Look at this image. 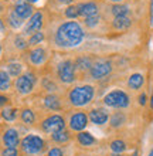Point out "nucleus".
I'll list each match as a JSON object with an SVG mask.
<instances>
[{
    "mask_svg": "<svg viewBox=\"0 0 153 156\" xmlns=\"http://www.w3.org/2000/svg\"><path fill=\"white\" fill-rule=\"evenodd\" d=\"M125 122V115L122 114V112H115L113 115H112V118H111V125L113 128H118V126H120L122 123Z\"/></svg>",
    "mask_w": 153,
    "mask_h": 156,
    "instance_id": "28",
    "label": "nucleus"
},
{
    "mask_svg": "<svg viewBox=\"0 0 153 156\" xmlns=\"http://www.w3.org/2000/svg\"><path fill=\"white\" fill-rule=\"evenodd\" d=\"M94 94H95V91H94V87L91 85L75 87V88L71 90L68 99L74 107H84V105H87L92 101Z\"/></svg>",
    "mask_w": 153,
    "mask_h": 156,
    "instance_id": "2",
    "label": "nucleus"
},
{
    "mask_svg": "<svg viewBox=\"0 0 153 156\" xmlns=\"http://www.w3.org/2000/svg\"><path fill=\"white\" fill-rule=\"evenodd\" d=\"M150 105H152V108H153V94H152V99H150Z\"/></svg>",
    "mask_w": 153,
    "mask_h": 156,
    "instance_id": "43",
    "label": "nucleus"
},
{
    "mask_svg": "<svg viewBox=\"0 0 153 156\" xmlns=\"http://www.w3.org/2000/svg\"><path fill=\"white\" fill-rule=\"evenodd\" d=\"M111 2H122V0H111Z\"/></svg>",
    "mask_w": 153,
    "mask_h": 156,
    "instance_id": "44",
    "label": "nucleus"
},
{
    "mask_svg": "<svg viewBox=\"0 0 153 156\" xmlns=\"http://www.w3.org/2000/svg\"><path fill=\"white\" fill-rule=\"evenodd\" d=\"M3 144L6 148H17L20 144V138H19V132L13 128L6 129L3 133Z\"/></svg>",
    "mask_w": 153,
    "mask_h": 156,
    "instance_id": "10",
    "label": "nucleus"
},
{
    "mask_svg": "<svg viewBox=\"0 0 153 156\" xmlns=\"http://www.w3.org/2000/svg\"><path fill=\"white\" fill-rule=\"evenodd\" d=\"M0 55H2V45H0Z\"/></svg>",
    "mask_w": 153,
    "mask_h": 156,
    "instance_id": "46",
    "label": "nucleus"
},
{
    "mask_svg": "<svg viewBox=\"0 0 153 156\" xmlns=\"http://www.w3.org/2000/svg\"><path fill=\"white\" fill-rule=\"evenodd\" d=\"M20 118H21V121H23V123H26V125H33V123L36 122V115H34V112L31 111V109H29V108H26V109L21 111Z\"/></svg>",
    "mask_w": 153,
    "mask_h": 156,
    "instance_id": "22",
    "label": "nucleus"
},
{
    "mask_svg": "<svg viewBox=\"0 0 153 156\" xmlns=\"http://www.w3.org/2000/svg\"><path fill=\"white\" fill-rule=\"evenodd\" d=\"M129 12L128 6H123V4H115L113 7H112V13H113V16L115 17H119V16H126Z\"/></svg>",
    "mask_w": 153,
    "mask_h": 156,
    "instance_id": "27",
    "label": "nucleus"
},
{
    "mask_svg": "<svg viewBox=\"0 0 153 156\" xmlns=\"http://www.w3.org/2000/svg\"><path fill=\"white\" fill-rule=\"evenodd\" d=\"M89 119L92 121V123L103 125V123L109 119V116H108L106 111H103V109H92V111L89 112Z\"/></svg>",
    "mask_w": 153,
    "mask_h": 156,
    "instance_id": "15",
    "label": "nucleus"
},
{
    "mask_svg": "<svg viewBox=\"0 0 153 156\" xmlns=\"http://www.w3.org/2000/svg\"><path fill=\"white\" fill-rule=\"evenodd\" d=\"M84 30L77 21H65L55 33V44L61 48H72L82 43Z\"/></svg>",
    "mask_w": 153,
    "mask_h": 156,
    "instance_id": "1",
    "label": "nucleus"
},
{
    "mask_svg": "<svg viewBox=\"0 0 153 156\" xmlns=\"http://www.w3.org/2000/svg\"><path fill=\"white\" fill-rule=\"evenodd\" d=\"M4 30V24H3V21H2V19H0V31H3Z\"/></svg>",
    "mask_w": 153,
    "mask_h": 156,
    "instance_id": "40",
    "label": "nucleus"
},
{
    "mask_svg": "<svg viewBox=\"0 0 153 156\" xmlns=\"http://www.w3.org/2000/svg\"><path fill=\"white\" fill-rule=\"evenodd\" d=\"M111 149L115 153H120L126 149V145H125L123 140H113V142L111 144Z\"/></svg>",
    "mask_w": 153,
    "mask_h": 156,
    "instance_id": "30",
    "label": "nucleus"
},
{
    "mask_svg": "<svg viewBox=\"0 0 153 156\" xmlns=\"http://www.w3.org/2000/svg\"><path fill=\"white\" fill-rule=\"evenodd\" d=\"M41 128L47 133H54L65 128V121L60 115H51L41 122Z\"/></svg>",
    "mask_w": 153,
    "mask_h": 156,
    "instance_id": "7",
    "label": "nucleus"
},
{
    "mask_svg": "<svg viewBox=\"0 0 153 156\" xmlns=\"http://www.w3.org/2000/svg\"><path fill=\"white\" fill-rule=\"evenodd\" d=\"M44 107L48 108V109H51V111H58V109L61 108L60 98H58L57 95H54V94L47 95L46 98H44Z\"/></svg>",
    "mask_w": 153,
    "mask_h": 156,
    "instance_id": "16",
    "label": "nucleus"
},
{
    "mask_svg": "<svg viewBox=\"0 0 153 156\" xmlns=\"http://www.w3.org/2000/svg\"><path fill=\"white\" fill-rule=\"evenodd\" d=\"M149 156H153V151H152V152H150V153H149Z\"/></svg>",
    "mask_w": 153,
    "mask_h": 156,
    "instance_id": "45",
    "label": "nucleus"
},
{
    "mask_svg": "<svg viewBox=\"0 0 153 156\" xmlns=\"http://www.w3.org/2000/svg\"><path fill=\"white\" fill-rule=\"evenodd\" d=\"M111 71H112L111 61H108V60H99V61H96L95 64L91 67L89 74H91V77L94 78V80H101V78L106 77Z\"/></svg>",
    "mask_w": 153,
    "mask_h": 156,
    "instance_id": "8",
    "label": "nucleus"
},
{
    "mask_svg": "<svg viewBox=\"0 0 153 156\" xmlns=\"http://www.w3.org/2000/svg\"><path fill=\"white\" fill-rule=\"evenodd\" d=\"M130 24H132V21H130V19H129V17H126V16L115 17V20H113V23H112L113 29L119 30V31L129 29V27H130Z\"/></svg>",
    "mask_w": 153,
    "mask_h": 156,
    "instance_id": "17",
    "label": "nucleus"
},
{
    "mask_svg": "<svg viewBox=\"0 0 153 156\" xmlns=\"http://www.w3.org/2000/svg\"><path fill=\"white\" fill-rule=\"evenodd\" d=\"M78 12H79V16H84V17L94 16V14H98V6L94 2L82 3L78 6Z\"/></svg>",
    "mask_w": 153,
    "mask_h": 156,
    "instance_id": "14",
    "label": "nucleus"
},
{
    "mask_svg": "<svg viewBox=\"0 0 153 156\" xmlns=\"http://www.w3.org/2000/svg\"><path fill=\"white\" fill-rule=\"evenodd\" d=\"M152 24H153V0H152Z\"/></svg>",
    "mask_w": 153,
    "mask_h": 156,
    "instance_id": "41",
    "label": "nucleus"
},
{
    "mask_svg": "<svg viewBox=\"0 0 153 156\" xmlns=\"http://www.w3.org/2000/svg\"><path fill=\"white\" fill-rule=\"evenodd\" d=\"M44 87H46V88H47L48 91H55V90H57V85H55L54 82H48V81H46V82H44Z\"/></svg>",
    "mask_w": 153,
    "mask_h": 156,
    "instance_id": "36",
    "label": "nucleus"
},
{
    "mask_svg": "<svg viewBox=\"0 0 153 156\" xmlns=\"http://www.w3.org/2000/svg\"><path fill=\"white\" fill-rule=\"evenodd\" d=\"M133 156H137V153H136V152H135V153H133Z\"/></svg>",
    "mask_w": 153,
    "mask_h": 156,
    "instance_id": "47",
    "label": "nucleus"
},
{
    "mask_svg": "<svg viewBox=\"0 0 153 156\" xmlns=\"http://www.w3.org/2000/svg\"><path fill=\"white\" fill-rule=\"evenodd\" d=\"M78 142L81 145H84V146H89V145H92L94 142H95V138L89 133V132H79L78 133Z\"/></svg>",
    "mask_w": 153,
    "mask_h": 156,
    "instance_id": "24",
    "label": "nucleus"
},
{
    "mask_svg": "<svg viewBox=\"0 0 153 156\" xmlns=\"http://www.w3.org/2000/svg\"><path fill=\"white\" fill-rule=\"evenodd\" d=\"M0 116L4 119V121H9V122H13L14 119L17 118V111L12 107H6L2 109L0 112Z\"/></svg>",
    "mask_w": 153,
    "mask_h": 156,
    "instance_id": "21",
    "label": "nucleus"
},
{
    "mask_svg": "<svg viewBox=\"0 0 153 156\" xmlns=\"http://www.w3.org/2000/svg\"><path fill=\"white\" fill-rule=\"evenodd\" d=\"M60 3H62V4H70V3H72V0H58Z\"/></svg>",
    "mask_w": 153,
    "mask_h": 156,
    "instance_id": "39",
    "label": "nucleus"
},
{
    "mask_svg": "<svg viewBox=\"0 0 153 156\" xmlns=\"http://www.w3.org/2000/svg\"><path fill=\"white\" fill-rule=\"evenodd\" d=\"M103 102L112 108H126L129 105V97L123 91H112L103 98Z\"/></svg>",
    "mask_w": 153,
    "mask_h": 156,
    "instance_id": "5",
    "label": "nucleus"
},
{
    "mask_svg": "<svg viewBox=\"0 0 153 156\" xmlns=\"http://www.w3.org/2000/svg\"><path fill=\"white\" fill-rule=\"evenodd\" d=\"M2 156H19V151L17 148H4Z\"/></svg>",
    "mask_w": 153,
    "mask_h": 156,
    "instance_id": "34",
    "label": "nucleus"
},
{
    "mask_svg": "<svg viewBox=\"0 0 153 156\" xmlns=\"http://www.w3.org/2000/svg\"><path fill=\"white\" fill-rule=\"evenodd\" d=\"M34 84H36V75L29 71V73L17 77L14 87H16V91L20 95H27L34 90Z\"/></svg>",
    "mask_w": 153,
    "mask_h": 156,
    "instance_id": "4",
    "label": "nucleus"
},
{
    "mask_svg": "<svg viewBox=\"0 0 153 156\" xmlns=\"http://www.w3.org/2000/svg\"><path fill=\"white\" fill-rule=\"evenodd\" d=\"M87 123H88V116L84 112H77L70 118V128L72 131L81 132L82 129H85Z\"/></svg>",
    "mask_w": 153,
    "mask_h": 156,
    "instance_id": "9",
    "label": "nucleus"
},
{
    "mask_svg": "<svg viewBox=\"0 0 153 156\" xmlns=\"http://www.w3.org/2000/svg\"><path fill=\"white\" fill-rule=\"evenodd\" d=\"M7 102H9V98H7V97L0 95V107H4V105H6Z\"/></svg>",
    "mask_w": 153,
    "mask_h": 156,
    "instance_id": "37",
    "label": "nucleus"
},
{
    "mask_svg": "<svg viewBox=\"0 0 153 156\" xmlns=\"http://www.w3.org/2000/svg\"><path fill=\"white\" fill-rule=\"evenodd\" d=\"M143 77H142L141 74H133L130 75V78H129L128 81V85L132 88V90H139L142 85H143Z\"/></svg>",
    "mask_w": 153,
    "mask_h": 156,
    "instance_id": "23",
    "label": "nucleus"
},
{
    "mask_svg": "<svg viewBox=\"0 0 153 156\" xmlns=\"http://www.w3.org/2000/svg\"><path fill=\"white\" fill-rule=\"evenodd\" d=\"M65 16L68 19H77L79 16V12H78V6H70V7L65 10Z\"/></svg>",
    "mask_w": 153,
    "mask_h": 156,
    "instance_id": "31",
    "label": "nucleus"
},
{
    "mask_svg": "<svg viewBox=\"0 0 153 156\" xmlns=\"http://www.w3.org/2000/svg\"><path fill=\"white\" fill-rule=\"evenodd\" d=\"M139 102H141V105H145V104H146V95H145V94L141 95V98H139Z\"/></svg>",
    "mask_w": 153,
    "mask_h": 156,
    "instance_id": "38",
    "label": "nucleus"
},
{
    "mask_svg": "<svg viewBox=\"0 0 153 156\" xmlns=\"http://www.w3.org/2000/svg\"><path fill=\"white\" fill-rule=\"evenodd\" d=\"M9 24H10V27H13V29H20L21 26H23V20H21L20 17L16 14V12L13 10L10 14H9Z\"/></svg>",
    "mask_w": 153,
    "mask_h": 156,
    "instance_id": "26",
    "label": "nucleus"
},
{
    "mask_svg": "<svg viewBox=\"0 0 153 156\" xmlns=\"http://www.w3.org/2000/svg\"><path fill=\"white\" fill-rule=\"evenodd\" d=\"M51 138H53V140H55L57 144H65V142L70 140V132L65 131V128H64L61 131L51 133Z\"/></svg>",
    "mask_w": 153,
    "mask_h": 156,
    "instance_id": "19",
    "label": "nucleus"
},
{
    "mask_svg": "<svg viewBox=\"0 0 153 156\" xmlns=\"http://www.w3.org/2000/svg\"><path fill=\"white\" fill-rule=\"evenodd\" d=\"M14 12H16V14L20 17L21 20H24V19H29V17L33 16V7H31V4L24 3V2H20V3H17L16 7H14Z\"/></svg>",
    "mask_w": 153,
    "mask_h": 156,
    "instance_id": "13",
    "label": "nucleus"
},
{
    "mask_svg": "<svg viewBox=\"0 0 153 156\" xmlns=\"http://www.w3.org/2000/svg\"><path fill=\"white\" fill-rule=\"evenodd\" d=\"M43 27V14L41 13H34L33 16L30 17L27 27H26V34H34L40 31Z\"/></svg>",
    "mask_w": 153,
    "mask_h": 156,
    "instance_id": "11",
    "label": "nucleus"
},
{
    "mask_svg": "<svg viewBox=\"0 0 153 156\" xmlns=\"http://www.w3.org/2000/svg\"><path fill=\"white\" fill-rule=\"evenodd\" d=\"M10 87H12V78H10L7 71L2 70L0 71V91L6 92L10 90Z\"/></svg>",
    "mask_w": 153,
    "mask_h": 156,
    "instance_id": "18",
    "label": "nucleus"
},
{
    "mask_svg": "<svg viewBox=\"0 0 153 156\" xmlns=\"http://www.w3.org/2000/svg\"><path fill=\"white\" fill-rule=\"evenodd\" d=\"M57 75L62 82L71 84L75 81V64L71 60H65L58 64L57 67Z\"/></svg>",
    "mask_w": 153,
    "mask_h": 156,
    "instance_id": "6",
    "label": "nucleus"
},
{
    "mask_svg": "<svg viewBox=\"0 0 153 156\" xmlns=\"http://www.w3.org/2000/svg\"><path fill=\"white\" fill-rule=\"evenodd\" d=\"M21 70H23V66H21L20 62H9L7 73L10 77H20Z\"/></svg>",
    "mask_w": 153,
    "mask_h": 156,
    "instance_id": "25",
    "label": "nucleus"
},
{
    "mask_svg": "<svg viewBox=\"0 0 153 156\" xmlns=\"http://www.w3.org/2000/svg\"><path fill=\"white\" fill-rule=\"evenodd\" d=\"M43 40H44V33H43V31H37V33H34L30 36L27 43H29V45H37V44H40Z\"/></svg>",
    "mask_w": 153,
    "mask_h": 156,
    "instance_id": "29",
    "label": "nucleus"
},
{
    "mask_svg": "<svg viewBox=\"0 0 153 156\" xmlns=\"http://www.w3.org/2000/svg\"><path fill=\"white\" fill-rule=\"evenodd\" d=\"M46 142L37 135H27L24 139L21 140V149L27 155H37L44 149Z\"/></svg>",
    "mask_w": 153,
    "mask_h": 156,
    "instance_id": "3",
    "label": "nucleus"
},
{
    "mask_svg": "<svg viewBox=\"0 0 153 156\" xmlns=\"http://www.w3.org/2000/svg\"><path fill=\"white\" fill-rule=\"evenodd\" d=\"M47 156H64V153H62V151L60 148H53Z\"/></svg>",
    "mask_w": 153,
    "mask_h": 156,
    "instance_id": "35",
    "label": "nucleus"
},
{
    "mask_svg": "<svg viewBox=\"0 0 153 156\" xmlns=\"http://www.w3.org/2000/svg\"><path fill=\"white\" fill-rule=\"evenodd\" d=\"M99 21V16L98 14H94V16H89V17H85V24L88 27H95Z\"/></svg>",
    "mask_w": 153,
    "mask_h": 156,
    "instance_id": "33",
    "label": "nucleus"
},
{
    "mask_svg": "<svg viewBox=\"0 0 153 156\" xmlns=\"http://www.w3.org/2000/svg\"><path fill=\"white\" fill-rule=\"evenodd\" d=\"M29 3H36V2H38V0H27Z\"/></svg>",
    "mask_w": 153,
    "mask_h": 156,
    "instance_id": "42",
    "label": "nucleus"
},
{
    "mask_svg": "<svg viewBox=\"0 0 153 156\" xmlns=\"http://www.w3.org/2000/svg\"><path fill=\"white\" fill-rule=\"evenodd\" d=\"M91 60L88 57H79L75 61V70L78 71H88L91 70Z\"/></svg>",
    "mask_w": 153,
    "mask_h": 156,
    "instance_id": "20",
    "label": "nucleus"
},
{
    "mask_svg": "<svg viewBox=\"0 0 153 156\" xmlns=\"http://www.w3.org/2000/svg\"><path fill=\"white\" fill-rule=\"evenodd\" d=\"M113 156H120V155H113Z\"/></svg>",
    "mask_w": 153,
    "mask_h": 156,
    "instance_id": "48",
    "label": "nucleus"
},
{
    "mask_svg": "<svg viewBox=\"0 0 153 156\" xmlns=\"http://www.w3.org/2000/svg\"><path fill=\"white\" fill-rule=\"evenodd\" d=\"M14 45H16V48H19V50H26L27 45H29V43L21 37V36H17V37L14 38Z\"/></svg>",
    "mask_w": 153,
    "mask_h": 156,
    "instance_id": "32",
    "label": "nucleus"
},
{
    "mask_svg": "<svg viewBox=\"0 0 153 156\" xmlns=\"http://www.w3.org/2000/svg\"><path fill=\"white\" fill-rule=\"evenodd\" d=\"M29 60L33 66H41L47 60V51L44 48H34L29 53Z\"/></svg>",
    "mask_w": 153,
    "mask_h": 156,
    "instance_id": "12",
    "label": "nucleus"
}]
</instances>
